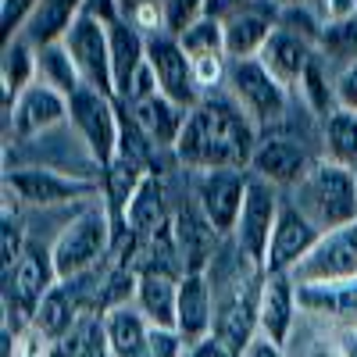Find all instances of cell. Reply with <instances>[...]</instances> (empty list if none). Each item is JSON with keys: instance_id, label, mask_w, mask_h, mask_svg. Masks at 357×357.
<instances>
[{"instance_id": "1", "label": "cell", "mask_w": 357, "mask_h": 357, "mask_svg": "<svg viewBox=\"0 0 357 357\" xmlns=\"http://www.w3.org/2000/svg\"><path fill=\"white\" fill-rule=\"evenodd\" d=\"M257 143L261 136L247 111L225 93H211L190 111L186 129L175 143V158L197 172H215V168L250 172Z\"/></svg>"}, {"instance_id": "2", "label": "cell", "mask_w": 357, "mask_h": 357, "mask_svg": "<svg viewBox=\"0 0 357 357\" xmlns=\"http://www.w3.org/2000/svg\"><path fill=\"white\" fill-rule=\"evenodd\" d=\"M296 211H301L318 232H333L340 225L357 222V183H354V168L321 158L311 161L307 175L293 186V200Z\"/></svg>"}, {"instance_id": "3", "label": "cell", "mask_w": 357, "mask_h": 357, "mask_svg": "<svg viewBox=\"0 0 357 357\" xmlns=\"http://www.w3.org/2000/svg\"><path fill=\"white\" fill-rule=\"evenodd\" d=\"M111 243H114L111 207L107 204H93V207H86V211H79L61 229V236L54 240V247H50L57 282H72V279L89 275L107 257Z\"/></svg>"}, {"instance_id": "4", "label": "cell", "mask_w": 357, "mask_h": 357, "mask_svg": "<svg viewBox=\"0 0 357 357\" xmlns=\"http://www.w3.org/2000/svg\"><path fill=\"white\" fill-rule=\"evenodd\" d=\"M68 118L75 122L89 158L100 168H107L118 151H122V114H118V97H107L100 89H75L68 97Z\"/></svg>"}, {"instance_id": "5", "label": "cell", "mask_w": 357, "mask_h": 357, "mask_svg": "<svg viewBox=\"0 0 357 357\" xmlns=\"http://www.w3.org/2000/svg\"><path fill=\"white\" fill-rule=\"evenodd\" d=\"M229 97L247 111V118L257 129H268V126L282 122L286 104H289L286 86L268 72L257 57L229 65Z\"/></svg>"}, {"instance_id": "6", "label": "cell", "mask_w": 357, "mask_h": 357, "mask_svg": "<svg viewBox=\"0 0 357 357\" xmlns=\"http://www.w3.org/2000/svg\"><path fill=\"white\" fill-rule=\"evenodd\" d=\"M279 211H282L279 186L250 175L247 197H243V211H240V222H236V232H232V243L254 268H261V272H264V257H268V243H272Z\"/></svg>"}, {"instance_id": "7", "label": "cell", "mask_w": 357, "mask_h": 357, "mask_svg": "<svg viewBox=\"0 0 357 357\" xmlns=\"http://www.w3.org/2000/svg\"><path fill=\"white\" fill-rule=\"evenodd\" d=\"M65 50L72 57V65L82 79V86L89 89H100V93L114 97V72H111V36H107V25L79 15L72 22V29L65 33Z\"/></svg>"}, {"instance_id": "8", "label": "cell", "mask_w": 357, "mask_h": 357, "mask_svg": "<svg viewBox=\"0 0 357 357\" xmlns=\"http://www.w3.org/2000/svg\"><path fill=\"white\" fill-rule=\"evenodd\" d=\"M293 282H350L357 279V222L340 225L333 232H321L311 254L293 268Z\"/></svg>"}, {"instance_id": "9", "label": "cell", "mask_w": 357, "mask_h": 357, "mask_svg": "<svg viewBox=\"0 0 357 357\" xmlns=\"http://www.w3.org/2000/svg\"><path fill=\"white\" fill-rule=\"evenodd\" d=\"M4 190L15 193L29 207H54V204L86 200L100 193V183L97 178L54 172V168H11L4 172Z\"/></svg>"}, {"instance_id": "10", "label": "cell", "mask_w": 357, "mask_h": 357, "mask_svg": "<svg viewBox=\"0 0 357 357\" xmlns=\"http://www.w3.org/2000/svg\"><path fill=\"white\" fill-rule=\"evenodd\" d=\"M247 183H250V172H236V168L200 172L193 200L218 236L236 232V222H240V211H243V197H247Z\"/></svg>"}, {"instance_id": "11", "label": "cell", "mask_w": 357, "mask_h": 357, "mask_svg": "<svg viewBox=\"0 0 357 357\" xmlns=\"http://www.w3.org/2000/svg\"><path fill=\"white\" fill-rule=\"evenodd\" d=\"M57 286V272H54V261L50 250L43 247H25L22 261L15 264V272L4 275V311L15 314L22 321H33L36 307L43 304V296Z\"/></svg>"}, {"instance_id": "12", "label": "cell", "mask_w": 357, "mask_h": 357, "mask_svg": "<svg viewBox=\"0 0 357 357\" xmlns=\"http://www.w3.org/2000/svg\"><path fill=\"white\" fill-rule=\"evenodd\" d=\"M146 65H151L161 93L175 104H183L186 111H193L204 97L197 89V79H193V61L186 57L183 43L168 33H154L146 36Z\"/></svg>"}, {"instance_id": "13", "label": "cell", "mask_w": 357, "mask_h": 357, "mask_svg": "<svg viewBox=\"0 0 357 357\" xmlns=\"http://www.w3.org/2000/svg\"><path fill=\"white\" fill-rule=\"evenodd\" d=\"M222 22L229 61H247V57H257L264 50V43L279 29V8L272 0H247L243 8L222 15Z\"/></svg>"}, {"instance_id": "14", "label": "cell", "mask_w": 357, "mask_h": 357, "mask_svg": "<svg viewBox=\"0 0 357 357\" xmlns=\"http://www.w3.org/2000/svg\"><path fill=\"white\" fill-rule=\"evenodd\" d=\"M68 118V97L61 89H54L47 82H33L25 93L11 104L8 111V129L18 136V139H33L54 126H61Z\"/></svg>"}, {"instance_id": "15", "label": "cell", "mask_w": 357, "mask_h": 357, "mask_svg": "<svg viewBox=\"0 0 357 357\" xmlns=\"http://www.w3.org/2000/svg\"><path fill=\"white\" fill-rule=\"evenodd\" d=\"M178 336L186 347H200L215 333V289L207 272H186L178 282Z\"/></svg>"}, {"instance_id": "16", "label": "cell", "mask_w": 357, "mask_h": 357, "mask_svg": "<svg viewBox=\"0 0 357 357\" xmlns=\"http://www.w3.org/2000/svg\"><path fill=\"white\" fill-rule=\"evenodd\" d=\"M318 229L296 211L293 204H282L279 211V222H275V232H272V243H268V257H264V272H293L301 264L311 247L318 243Z\"/></svg>"}, {"instance_id": "17", "label": "cell", "mask_w": 357, "mask_h": 357, "mask_svg": "<svg viewBox=\"0 0 357 357\" xmlns=\"http://www.w3.org/2000/svg\"><path fill=\"white\" fill-rule=\"evenodd\" d=\"M307 168H311L307 151L286 136H264L250 158V175L264 178L272 186H296L307 175Z\"/></svg>"}, {"instance_id": "18", "label": "cell", "mask_w": 357, "mask_h": 357, "mask_svg": "<svg viewBox=\"0 0 357 357\" xmlns=\"http://www.w3.org/2000/svg\"><path fill=\"white\" fill-rule=\"evenodd\" d=\"M296 314V282L286 272H264L261 304H257V333L272 343H286Z\"/></svg>"}, {"instance_id": "19", "label": "cell", "mask_w": 357, "mask_h": 357, "mask_svg": "<svg viewBox=\"0 0 357 357\" xmlns=\"http://www.w3.org/2000/svg\"><path fill=\"white\" fill-rule=\"evenodd\" d=\"M178 282L183 275L161 272V268H143L136 282V307L151 321V329H175L178 325Z\"/></svg>"}, {"instance_id": "20", "label": "cell", "mask_w": 357, "mask_h": 357, "mask_svg": "<svg viewBox=\"0 0 357 357\" xmlns=\"http://www.w3.org/2000/svg\"><path fill=\"white\" fill-rule=\"evenodd\" d=\"M168 225L172 222H168V207H165V183H161V175L146 172L139 190L132 193V200H129L126 215H122V225H118V229H126L129 236H136L139 243H146V240H154V236L161 229H168Z\"/></svg>"}, {"instance_id": "21", "label": "cell", "mask_w": 357, "mask_h": 357, "mask_svg": "<svg viewBox=\"0 0 357 357\" xmlns=\"http://www.w3.org/2000/svg\"><path fill=\"white\" fill-rule=\"evenodd\" d=\"M172 229H175V247H178V261H183V268L186 272H207V264L215 261L218 232L211 229V222L200 215V207L197 204L183 207V211L172 218Z\"/></svg>"}, {"instance_id": "22", "label": "cell", "mask_w": 357, "mask_h": 357, "mask_svg": "<svg viewBox=\"0 0 357 357\" xmlns=\"http://www.w3.org/2000/svg\"><path fill=\"white\" fill-rule=\"evenodd\" d=\"M129 111H132V126L158 146H175L186 129V118H190V111L183 104L168 100L165 93L129 100Z\"/></svg>"}, {"instance_id": "23", "label": "cell", "mask_w": 357, "mask_h": 357, "mask_svg": "<svg viewBox=\"0 0 357 357\" xmlns=\"http://www.w3.org/2000/svg\"><path fill=\"white\" fill-rule=\"evenodd\" d=\"M111 36V72H114V97L126 100L129 89L139 75V68L146 65V36L126 18H118L107 25Z\"/></svg>"}, {"instance_id": "24", "label": "cell", "mask_w": 357, "mask_h": 357, "mask_svg": "<svg viewBox=\"0 0 357 357\" xmlns=\"http://www.w3.org/2000/svg\"><path fill=\"white\" fill-rule=\"evenodd\" d=\"M314 54H318L314 43H307V40H301V36L286 33V29H275L272 40H268L264 50L257 54V61L289 89V86H301L307 65L314 61Z\"/></svg>"}, {"instance_id": "25", "label": "cell", "mask_w": 357, "mask_h": 357, "mask_svg": "<svg viewBox=\"0 0 357 357\" xmlns=\"http://www.w3.org/2000/svg\"><path fill=\"white\" fill-rule=\"evenodd\" d=\"M111 357H151V321L139 307H111L100 314Z\"/></svg>"}, {"instance_id": "26", "label": "cell", "mask_w": 357, "mask_h": 357, "mask_svg": "<svg viewBox=\"0 0 357 357\" xmlns=\"http://www.w3.org/2000/svg\"><path fill=\"white\" fill-rule=\"evenodd\" d=\"M75 314H79V286L72 279V282H57L43 296V304L36 307V314H33V321H29V325H33V333L40 340L61 343L75 329Z\"/></svg>"}, {"instance_id": "27", "label": "cell", "mask_w": 357, "mask_h": 357, "mask_svg": "<svg viewBox=\"0 0 357 357\" xmlns=\"http://www.w3.org/2000/svg\"><path fill=\"white\" fill-rule=\"evenodd\" d=\"M296 307H304L311 314H333L347 325H357V279L296 286Z\"/></svg>"}, {"instance_id": "28", "label": "cell", "mask_w": 357, "mask_h": 357, "mask_svg": "<svg viewBox=\"0 0 357 357\" xmlns=\"http://www.w3.org/2000/svg\"><path fill=\"white\" fill-rule=\"evenodd\" d=\"M40 79V50H33L29 40H11L4 43V57H0V82H4V114L11 104L25 93L29 86Z\"/></svg>"}, {"instance_id": "29", "label": "cell", "mask_w": 357, "mask_h": 357, "mask_svg": "<svg viewBox=\"0 0 357 357\" xmlns=\"http://www.w3.org/2000/svg\"><path fill=\"white\" fill-rule=\"evenodd\" d=\"M79 15H82V0H40V11L29 22V40L36 47L65 40V33Z\"/></svg>"}, {"instance_id": "30", "label": "cell", "mask_w": 357, "mask_h": 357, "mask_svg": "<svg viewBox=\"0 0 357 357\" xmlns=\"http://www.w3.org/2000/svg\"><path fill=\"white\" fill-rule=\"evenodd\" d=\"M178 43H183L190 61H200V57H229L225 54V22L218 15H204L193 29H186L178 36Z\"/></svg>"}, {"instance_id": "31", "label": "cell", "mask_w": 357, "mask_h": 357, "mask_svg": "<svg viewBox=\"0 0 357 357\" xmlns=\"http://www.w3.org/2000/svg\"><path fill=\"white\" fill-rule=\"evenodd\" d=\"M40 82L61 89L65 97H72L75 89H82V79H79V72H75V65H72V57H68L61 40L40 47Z\"/></svg>"}, {"instance_id": "32", "label": "cell", "mask_w": 357, "mask_h": 357, "mask_svg": "<svg viewBox=\"0 0 357 357\" xmlns=\"http://www.w3.org/2000/svg\"><path fill=\"white\" fill-rule=\"evenodd\" d=\"M325 143H329V158L354 168L357 165V114L336 107L325 118Z\"/></svg>"}, {"instance_id": "33", "label": "cell", "mask_w": 357, "mask_h": 357, "mask_svg": "<svg viewBox=\"0 0 357 357\" xmlns=\"http://www.w3.org/2000/svg\"><path fill=\"white\" fill-rule=\"evenodd\" d=\"M301 93L307 97V104L329 118L336 111V79L325 75V61H321V54H314V61L307 65L304 79H301Z\"/></svg>"}, {"instance_id": "34", "label": "cell", "mask_w": 357, "mask_h": 357, "mask_svg": "<svg viewBox=\"0 0 357 357\" xmlns=\"http://www.w3.org/2000/svg\"><path fill=\"white\" fill-rule=\"evenodd\" d=\"M161 4V33L183 36L204 15H211V0H158Z\"/></svg>"}, {"instance_id": "35", "label": "cell", "mask_w": 357, "mask_h": 357, "mask_svg": "<svg viewBox=\"0 0 357 357\" xmlns=\"http://www.w3.org/2000/svg\"><path fill=\"white\" fill-rule=\"evenodd\" d=\"M40 11V0H0V29H4V43L18 40L22 29H29L33 15Z\"/></svg>"}, {"instance_id": "36", "label": "cell", "mask_w": 357, "mask_h": 357, "mask_svg": "<svg viewBox=\"0 0 357 357\" xmlns=\"http://www.w3.org/2000/svg\"><path fill=\"white\" fill-rule=\"evenodd\" d=\"M25 243H22V225L18 218H11V211H4V232H0V275H11L15 264L22 261Z\"/></svg>"}, {"instance_id": "37", "label": "cell", "mask_w": 357, "mask_h": 357, "mask_svg": "<svg viewBox=\"0 0 357 357\" xmlns=\"http://www.w3.org/2000/svg\"><path fill=\"white\" fill-rule=\"evenodd\" d=\"M321 47H329L333 54H354L357 57V15L340 22V25H325Z\"/></svg>"}, {"instance_id": "38", "label": "cell", "mask_w": 357, "mask_h": 357, "mask_svg": "<svg viewBox=\"0 0 357 357\" xmlns=\"http://www.w3.org/2000/svg\"><path fill=\"white\" fill-rule=\"evenodd\" d=\"M336 107L357 114V57H350L336 75Z\"/></svg>"}, {"instance_id": "39", "label": "cell", "mask_w": 357, "mask_h": 357, "mask_svg": "<svg viewBox=\"0 0 357 357\" xmlns=\"http://www.w3.org/2000/svg\"><path fill=\"white\" fill-rule=\"evenodd\" d=\"M190 347L178 329H151V357H183Z\"/></svg>"}, {"instance_id": "40", "label": "cell", "mask_w": 357, "mask_h": 357, "mask_svg": "<svg viewBox=\"0 0 357 357\" xmlns=\"http://www.w3.org/2000/svg\"><path fill=\"white\" fill-rule=\"evenodd\" d=\"M318 15L325 25H340L357 15V0H318Z\"/></svg>"}, {"instance_id": "41", "label": "cell", "mask_w": 357, "mask_h": 357, "mask_svg": "<svg viewBox=\"0 0 357 357\" xmlns=\"http://www.w3.org/2000/svg\"><path fill=\"white\" fill-rule=\"evenodd\" d=\"M243 357H286V354H282V347H279V343H272L268 336H261V333H257V336H254V343L243 350Z\"/></svg>"}, {"instance_id": "42", "label": "cell", "mask_w": 357, "mask_h": 357, "mask_svg": "<svg viewBox=\"0 0 357 357\" xmlns=\"http://www.w3.org/2000/svg\"><path fill=\"white\" fill-rule=\"evenodd\" d=\"M190 357H240V354H232L225 343H218V340L211 336V340H204L200 347H193V350H190Z\"/></svg>"}, {"instance_id": "43", "label": "cell", "mask_w": 357, "mask_h": 357, "mask_svg": "<svg viewBox=\"0 0 357 357\" xmlns=\"http://www.w3.org/2000/svg\"><path fill=\"white\" fill-rule=\"evenodd\" d=\"M343 357H357V333L343 340Z\"/></svg>"}, {"instance_id": "44", "label": "cell", "mask_w": 357, "mask_h": 357, "mask_svg": "<svg viewBox=\"0 0 357 357\" xmlns=\"http://www.w3.org/2000/svg\"><path fill=\"white\" fill-rule=\"evenodd\" d=\"M275 8H293V4H307V0H272Z\"/></svg>"}, {"instance_id": "45", "label": "cell", "mask_w": 357, "mask_h": 357, "mask_svg": "<svg viewBox=\"0 0 357 357\" xmlns=\"http://www.w3.org/2000/svg\"><path fill=\"white\" fill-rule=\"evenodd\" d=\"M354 183H357V165H354Z\"/></svg>"}]
</instances>
